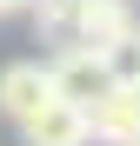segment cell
<instances>
[{
  "mask_svg": "<svg viewBox=\"0 0 140 146\" xmlns=\"http://www.w3.org/2000/svg\"><path fill=\"white\" fill-rule=\"evenodd\" d=\"M54 93H60V86H54V66H40V60L0 66V119H13V126H27Z\"/></svg>",
  "mask_w": 140,
  "mask_h": 146,
  "instance_id": "1",
  "label": "cell"
},
{
  "mask_svg": "<svg viewBox=\"0 0 140 146\" xmlns=\"http://www.w3.org/2000/svg\"><path fill=\"white\" fill-rule=\"evenodd\" d=\"M54 86H60V100H93V93H107L113 86V66H107V46H93V40H67V53L54 60Z\"/></svg>",
  "mask_w": 140,
  "mask_h": 146,
  "instance_id": "2",
  "label": "cell"
},
{
  "mask_svg": "<svg viewBox=\"0 0 140 146\" xmlns=\"http://www.w3.org/2000/svg\"><path fill=\"white\" fill-rule=\"evenodd\" d=\"M87 126H93L100 146H127V139L140 133V93H133L127 80H113L107 93H93V100H87Z\"/></svg>",
  "mask_w": 140,
  "mask_h": 146,
  "instance_id": "3",
  "label": "cell"
},
{
  "mask_svg": "<svg viewBox=\"0 0 140 146\" xmlns=\"http://www.w3.org/2000/svg\"><path fill=\"white\" fill-rule=\"evenodd\" d=\"M20 139H27V146H87V139H93V126H87V106H80V100H60V93H54V100H47V106L27 119V126H20Z\"/></svg>",
  "mask_w": 140,
  "mask_h": 146,
  "instance_id": "4",
  "label": "cell"
},
{
  "mask_svg": "<svg viewBox=\"0 0 140 146\" xmlns=\"http://www.w3.org/2000/svg\"><path fill=\"white\" fill-rule=\"evenodd\" d=\"M127 27H140L127 0H74V40H93V46H107V40H120Z\"/></svg>",
  "mask_w": 140,
  "mask_h": 146,
  "instance_id": "5",
  "label": "cell"
},
{
  "mask_svg": "<svg viewBox=\"0 0 140 146\" xmlns=\"http://www.w3.org/2000/svg\"><path fill=\"white\" fill-rule=\"evenodd\" d=\"M107 66H113V80H140V27H127L120 40H107Z\"/></svg>",
  "mask_w": 140,
  "mask_h": 146,
  "instance_id": "6",
  "label": "cell"
},
{
  "mask_svg": "<svg viewBox=\"0 0 140 146\" xmlns=\"http://www.w3.org/2000/svg\"><path fill=\"white\" fill-rule=\"evenodd\" d=\"M7 13H33V0H0V20Z\"/></svg>",
  "mask_w": 140,
  "mask_h": 146,
  "instance_id": "7",
  "label": "cell"
},
{
  "mask_svg": "<svg viewBox=\"0 0 140 146\" xmlns=\"http://www.w3.org/2000/svg\"><path fill=\"white\" fill-rule=\"evenodd\" d=\"M127 146H140V133H133V139H127Z\"/></svg>",
  "mask_w": 140,
  "mask_h": 146,
  "instance_id": "8",
  "label": "cell"
},
{
  "mask_svg": "<svg viewBox=\"0 0 140 146\" xmlns=\"http://www.w3.org/2000/svg\"><path fill=\"white\" fill-rule=\"evenodd\" d=\"M133 93H140V80H133Z\"/></svg>",
  "mask_w": 140,
  "mask_h": 146,
  "instance_id": "9",
  "label": "cell"
}]
</instances>
